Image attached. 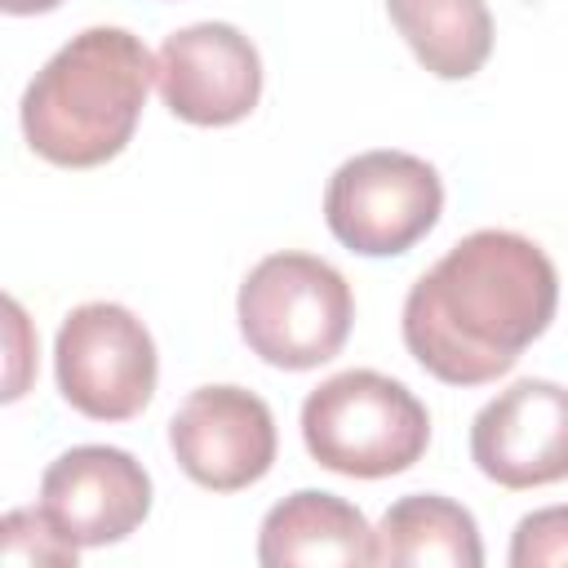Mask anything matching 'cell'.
Returning a JSON list of instances; mask_svg holds the SVG:
<instances>
[{"label": "cell", "mask_w": 568, "mask_h": 568, "mask_svg": "<svg viewBox=\"0 0 568 568\" xmlns=\"http://www.w3.org/2000/svg\"><path fill=\"white\" fill-rule=\"evenodd\" d=\"M559 271L519 231H470L404 297L408 355L448 386H488L550 328Z\"/></svg>", "instance_id": "obj_1"}, {"label": "cell", "mask_w": 568, "mask_h": 568, "mask_svg": "<svg viewBox=\"0 0 568 568\" xmlns=\"http://www.w3.org/2000/svg\"><path fill=\"white\" fill-rule=\"evenodd\" d=\"M155 58L124 27H84L71 36L22 93V138L58 169L115 160L142 120Z\"/></svg>", "instance_id": "obj_2"}, {"label": "cell", "mask_w": 568, "mask_h": 568, "mask_svg": "<svg viewBox=\"0 0 568 568\" xmlns=\"http://www.w3.org/2000/svg\"><path fill=\"white\" fill-rule=\"evenodd\" d=\"M306 453L346 479H386L422 462L430 444L426 404L377 368H346L302 399Z\"/></svg>", "instance_id": "obj_3"}, {"label": "cell", "mask_w": 568, "mask_h": 568, "mask_svg": "<svg viewBox=\"0 0 568 568\" xmlns=\"http://www.w3.org/2000/svg\"><path fill=\"white\" fill-rule=\"evenodd\" d=\"M244 346L284 373L328 364L355 324V293L346 275L315 253L262 257L235 297Z\"/></svg>", "instance_id": "obj_4"}, {"label": "cell", "mask_w": 568, "mask_h": 568, "mask_svg": "<svg viewBox=\"0 0 568 568\" xmlns=\"http://www.w3.org/2000/svg\"><path fill=\"white\" fill-rule=\"evenodd\" d=\"M444 182L413 151H359L342 160L324 191L333 240L359 257H399L435 231Z\"/></svg>", "instance_id": "obj_5"}, {"label": "cell", "mask_w": 568, "mask_h": 568, "mask_svg": "<svg viewBox=\"0 0 568 568\" xmlns=\"http://www.w3.org/2000/svg\"><path fill=\"white\" fill-rule=\"evenodd\" d=\"M53 377L75 413L93 422H129L155 395V337L129 306L84 302L58 328Z\"/></svg>", "instance_id": "obj_6"}, {"label": "cell", "mask_w": 568, "mask_h": 568, "mask_svg": "<svg viewBox=\"0 0 568 568\" xmlns=\"http://www.w3.org/2000/svg\"><path fill=\"white\" fill-rule=\"evenodd\" d=\"M169 448L191 484L240 493L271 475L280 435L262 395L244 386H200L169 417Z\"/></svg>", "instance_id": "obj_7"}, {"label": "cell", "mask_w": 568, "mask_h": 568, "mask_svg": "<svg viewBox=\"0 0 568 568\" xmlns=\"http://www.w3.org/2000/svg\"><path fill=\"white\" fill-rule=\"evenodd\" d=\"M470 462L510 493L568 479V386L519 377L497 390L470 422Z\"/></svg>", "instance_id": "obj_8"}, {"label": "cell", "mask_w": 568, "mask_h": 568, "mask_svg": "<svg viewBox=\"0 0 568 568\" xmlns=\"http://www.w3.org/2000/svg\"><path fill=\"white\" fill-rule=\"evenodd\" d=\"M164 106L195 129L240 124L262 98V58L231 22H191L169 31L155 53Z\"/></svg>", "instance_id": "obj_9"}, {"label": "cell", "mask_w": 568, "mask_h": 568, "mask_svg": "<svg viewBox=\"0 0 568 568\" xmlns=\"http://www.w3.org/2000/svg\"><path fill=\"white\" fill-rule=\"evenodd\" d=\"M40 506L80 550L111 546L138 532L151 515V475L124 448L75 444L44 466Z\"/></svg>", "instance_id": "obj_10"}, {"label": "cell", "mask_w": 568, "mask_h": 568, "mask_svg": "<svg viewBox=\"0 0 568 568\" xmlns=\"http://www.w3.org/2000/svg\"><path fill=\"white\" fill-rule=\"evenodd\" d=\"M257 559L266 568L302 564H377V528L337 493L297 488L275 501L257 528Z\"/></svg>", "instance_id": "obj_11"}, {"label": "cell", "mask_w": 568, "mask_h": 568, "mask_svg": "<svg viewBox=\"0 0 568 568\" xmlns=\"http://www.w3.org/2000/svg\"><path fill=\"white\" fill-rule=\"evenodd\" d=\"M377 564L390 568H479L484 541L475 515L439 493H408L377 524Z\"/></svg>", "instance_id": "obj_12"}, {"label": "cell", "mask_w": 568, "mask_h": 568, "mask_svg": "<svg viewBox=\"0 0 568 568\" xmlns=\"http://www.w3.org/2000/svg\"><path fill=\"white\" fill-rule=\"evenodd\" d=\"M386 13L435 80H470L493 53L484 0H386Z\"/></svg>", "instance_id": "obj_13"}, {"label": "cell", "mask_w": 568, "mask_h": 568, "mask_svg": "<svg viewBox=\"0 0 568 568\" xmlns=\"http://www.w3.org/2000/svg\"><path fill=\"white\" fill-rule=\"evenodd\" d=\"M0 555H4V564L75 568L80 546L49 519L44 506H18L0 519Z\"/></svg>", "instance_id": "obj_14"}, {"label": "cell", "mask_w": 568, "mask_h": 568, "mask_svg": "<svg viewBox=\"0 0 568 568\" xmlns=\"http://www.w3.org/2000/svg\"><path fill=\"white\" fill-rule=\"evenodd\" d=\"M510 568H564L568 564V506L532 510L515 524Z\"/></svg>", "instance_id": "obj_15"}, {"label": "cell", "mask_w": 568, "mask_h": 568, "mask_svg": "<svg viewBox=\"0 0 568 568\" xmlns=\"http://www.w3.org/2000/svg\"><path fill=\"white\" fill-rule=\"evenodd\" d=\"M4 315H9V337H13V368H9V390H4V399H18V395H22V386H27V377H22V368H18V364L27 359L22 337H27L31 328H27V315H22V306H18L13 297L4 302Z\"/></svg>", "instance_id": "obj_16"}, {"label": "cell", "mask_w": 568, "mask_h": 568, "mask_svg": "<svg viewBox=\"0 0 568 568\" xmlns=\"http://www.w3.org/2000/svg\"><path fill=\"white\" fill-rule=\"evenodd\" d=\"M62 0H0V9L4 13H13V18H27V13H49V9H58Z\"/></svg>", "instance_id": "obj_17"}]
</instances>
